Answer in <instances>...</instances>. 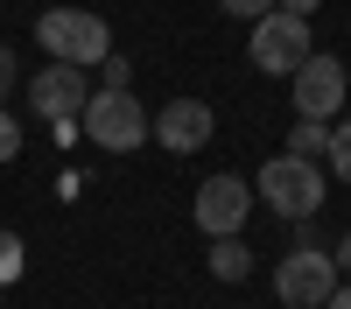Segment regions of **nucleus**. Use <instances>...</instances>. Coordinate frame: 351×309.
<instances>
[{"label":"nucleus","mask_w":351,"mask_h":309,"mask_svg":"<svg viewBox=\"0 0 351 309\" xmlns=\"http://www.w3.org/2000/svg\"><path fill=\"white\" fill-rule=\"evenodd\" d=\"M253 197H260L274 218H316V211H324V197H330V169L309 162V155H288V148H281V155L260 162Z\"/></svg>","instance_id":"1"},{"label":"nucleus","mask_w":351,"mask_h":309,"mask_svg":"<svg viewBox=\"0 0 351 309\" xmlns=\"http://www.w3.org/2000/svg\"><path fill=\"white\" fill-rule=\"evenodd\" d=\"M36 42L49 49V64H77V71H99L112 56V28L92 8H49L36 14Z\"/></svg>","instance_id":"2"},{"label":"nucleus","mask_w":351,"mask_h":309,"mask_svg":"<svg viewBox=\"0 0 351 309\" xmlns=\"http://www.w3.org/2000/svg\"><path fill=\"white\" fill-rule=\"evenodd\" d=\"M77 134L92 140V148H106V155H134L141 140H148V106H141L134 92H99L84 99V112H77Z\"/></svg>","instance_id":"3"},{"label":"nucleus","mask_w":351,"mask_h":309,"mask_svg":"<svg viewBox=\"0 0 351 309\" xmlns=\"http://www.w3.org/2000/svg\"><path fill=\"white\" fill-rule=\"evenodd\" d=\"M246 56H253V71L260 77H295L309 56H316V36H309V21L302 14H260L253 21V36H246Z\"/></svg>","instance_id":"4"},{"label":"nucleus","mask_w":351,"mask_h":309,"mask_svg":"<svg viewBox=\"0 0 351 309\" xmlns=\"http://www.w3.org/2000/svg\"><path fill=\"white\" fill-rule=\"evenodd\" d=\"M190 218H197L204 239H239L246 218H253V183H246V176H204Z\"/></svg>","instance_id":"5"},{"label":"nucleus","mask_w":351,"mask_h":309,"mask_svg":"<svg viewBox=\"0 0 351 309\" xmlns=\"http://www.w3.org/2000/svg\"><path fill=\"white\" fill-rule=\"evenodd\" d=\"M337 288V260H330V246H295L288 260L274 267V295L288 309H324Z\"/></svg>","instance_id":"6"},{"label":"nucleus","mask_w":351,"mask_h":309,"mask_svg":"<svg viewBox=\"0 0 351 309\" xmlns=\"http://www.w3.org/2000/svg\"><path fill=\"white\" fill-rule=\"evenodd\" d=\"M211 134H218V112L204 106V99H169L155 120H148V140H162L169 155H197V148H211Z\"/></svg>","instance_id":"7"},{"label":"nucleus","mask_w":351,"mask_h":309,"mask_svg":"<svg viewBox=\"0 0 351 309\" xmlns=\"http://www.w3.org/2000/svg\"><path fill=\"white\" fill-rule=\"evenodd\" d=\"M288 84H295V120H330V127H337V106H344V64H337L330 49H316Z\"/></svg>","instance_id":"8"},{"label":"nucleus","mask_w":351,"mask_h":309,"mask_svg":"<svg viewBox=\"0 0 351 309\" xmlns=\"http://www.w3.org/2000/svg\"><path fill=\"white\" fill-rule=\"evenodd\" d=\"M84 99H92V84H84V71H77V64H49V71L28 77V106H36L49 127H56V120H77Z\"/></svg>","instance_id":"9"},{"label":"nucleus","mask_w":351,"mask_h":309,"mask_svg":"<svg viewBox=\"0 0 351 309\" xmlns=\"http://www.w3.org/2000/svg\"><path fill=\"white\" fill-rule=\"evenodd\" d=\"M211 274H218V281H246V274H253L246 232H239V239H211Z\"/></svg>","instance_id":"10"},{"label":"nucleus","mask_w":351,"mask_h":309,"mask_svg":"<svg viewBox=\"0 0 351 309\" xmlns=\"http://www.w3.org/2000/svg\"><path fill=\"white\" fill-rule=\"evenodd\" d=\"M324 148H330V120H295V134H288V155L324 162Z\"/></svg>","instance_id":"11"},{"label":"nucleus","mask_w":351,"mask_h":309,"mask_svg":"<svg viewBox=\"0 0 351 309\" xmlns=\"http://www.w3.org/2000/svg\"><path fill=\"white\" fill-rule=\"evenodd\" d=\"M324 169H330V176L351 190V120H337L330 127V148H324Z\"/></svg>","instance_id":"12"},{"label":"nucleus","mask_w":351,"mask_h":309,"mask_svg":"<svg viewBox=\"0 0 351 309\" xmlns=\"http://www.w3.org/2000/svg\"><path fill=\"white\" fill-rule=\"evenodd\" d=\"M14 155H21V120H14L8 106H0V169H8Z\"/></svg>","instance_id":"13"},{"label":"nucleus","mask_w":351,"mask_h":309,"mask_svg":"<svg viewBox=\"0 0 351 309\" xmlns=\"http://www.w3.org/2000/svg\"><path fill=\"white\" fill-rule=\"evenodd\" d=\"M8 281H21V239L0 232V288H8Z\"/></svg>","instance_id":"14"},{"label":"nucleus","mask_w":351,"mask_h":309,"mask_svg":"<svg viewBox=\"0 0 351 309\" xmlns=\"http://www.w3.org/2000/svg\"><path fill=\"white\" fill-rule=\"evenodd\" d=\"M99 77H106V92H127V84H134V64H127V56H106Z\"/></svg>","instance_id":"15"},{"label":"nucleus","mask_w":351,"mask_h":309,"mask_svg":"<svg viewBox=\"0 0 351 309\" xmlns=\"http://www.w3.org/2000/svg\"><path fill=\"white\" fill-rule=\"evenodd\" d=\"M218 8H225L232 21H260V14H274V0H218Z\"/></svg>","instance_id":"16"},{"label":"nucleus","mask_w":351,"mask_h":309,"mask_svg":"<svg viewBox=\"0 0 351 309\" xmlns=\"http://www.w3.org/2000/svg\"><path fill=\"white\" fill-rule=\"evenodd\" d=\"M14 77H21V71H14V49H8V42H0V99H8V92H14Z\"/></svg>","instance_id":"17"},{"label":"nucleus","mask_w":351,"mask_h":309,"mask_svg":"<svg viewBox=\"0 0 351 309\" xmlns=\"http://www.w3.org/2000/svg\"><path fill=\"white\" fill-rule=\"evenodd\" d=\"M330 260H337V274L351 281V232H337V246H330Z\"/></svg>","instance_id":"18"},{"label":"nucleus","mask_w":351,"mask_h":309,"mask_svg":"<svg viewBox=\"0 0 351 309\" xmlns=\"http://www.w3.org/2000/svg\"><path fill=\"white\" fill-rule=\"evenodd\" d=\"M274 8H281V14H302V21H309L316 8H324V0H274Z\"/></svg>","instance_id":"19"},{"label":"nucleus","mask_w":351,"mask_h":309,"mask_svg":"<svg viewBox=\"0 0 351 309\" xmlns=\"http://www.w3.org/2000/svg\"><path fill=\"white\" fill-rule=\"evenodd\" d=\"M324 309H351V281H337V288H330V302Z\"/></svg>","instance_id":"20"}]
</instances>
